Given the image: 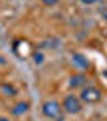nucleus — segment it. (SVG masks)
<instances>
[{
    "label": "nucleus",
    "instance_id": "f03ea898",
    "mask_svg": "<svg viewBox=\"0 0 107 121\" xmlns=\"http://www.w3.org/2000/svg\"><path fill=\"white\" fill-rule=\"evenodd\" d=\"M60 103L57 100H47L42 103V115L46 118H58L60 115Z\"/></svg>",
    "mask_w": 107,
    "mask_h": 121
},
{
    "label": "nucleus",
    "instance_id": "f257e3e1",
    "mask_svg": "<svg viewBox=\"0 0 107 121\" xmlns=\"http://www.w3.org/2000/svg\"><path fill=\"white\" fill-rule=\"evenodd\" d=\"M62 108L70 115H76V113L81 112V99L76 97V95H67L63 99Z\"/></svg>",
    "mask_w": 107,
    "mask_h": 121
},
{
    "label": "nucleus",
    "instance_id": "9b49d317",
    "mask_svg": "<svg viewBox=\"0 0 107 121\" xmlns=\"http://www.w3.org/2000/svg\"><path fill=\"white\" fill-rule=\"evenodd\" d=\"M0 121H8V120H7V118H3V116H2V118H0Z\"/></svg>",
    "mask_w": 107,
    "mask_h": 121
},
{
    "label": "nucleus",
    "instance_id": "9d476101",
    "mask_svg": "<svg viewBox=\"0 0 107 121\" xmlns=\"http://www.w3.org/2000/svg\"><path fill=\"white\" fill-rule=\"evenodd\" d=\"M36 56H37V58H36V60H37V63H41V61H42V55H41V53H37Z\"/></svg>",
    "mask_w": 107,
    "mask_h": 121
},
{
    "label": "nucleus",
    "instance_id": "6e6552de",
    "mask_svg": "<svg viewBox=\"0 0 107 121\" xmlns=\"http://www.w3.org/2000/svg\"><path fill=\"white\" fill-rule=\"evenodd\" d=\"M44 5H47V7H54V5H57L58 0H41Z\"/></svg>",
    "mask_w": 107,
    "mask_h": 121
},
{
    "label": "nucleus",
    "instance_id": "1a4fd4ad",
    "mask_svg": "<svg viewBox=\"0 0 107 121\" xmlns=\"http://www.w3.org/2000/svg\"><path fill=\"white\" fill-rule=\"evenodd\" d=\"M79 2H83V3H86V5H91V3H96L97 0H79Z\"/></svg>",
    "mask_w": 107,
    "mask_h": 121
},
{
    "label": "nucleus",
    "instance_id": "0eeeda50",
    "mask_svg": "<svg viewBox=\"0 0 107 121\" xmlns=\"http://www.w3.org/2000/svg\"><path fill=\"white\" fill-rule=\"evenodd\" d=\"M0 89H2V92L5 94V95H10V97L11 95H16V89L13 86H10V84H2Z\"/></svg>",
    "mask_w": 107,
    "mask_h": 121
},
{
    "label": "nucleus",
    "instance_id": "f8f14e48",
    "mask_svg": "<svg viewBox=\"0 0 107 121\" xmlns=\"http://www.w3.org/2000/svg\"><path fill=\"white\" fill-rule=\"evenodd\" d=\"M104 16H106V19H107V11H104Z\"/></svg>",
    "mask_w": 107,
    "mask_h": 121
},
{
    "label": "nucleus",
    "instance_id": "7ed1b4c3",
    "mask_svg": "<svg viewBox=\"0 0 107 121\" xmlns=\"http://www.w3.org/2000/svg\"><path fill=\"white\" fill-rule=\"evenodd\" d=\"M83 102L86 103H97L101 100V91L96 89V87H84L83 91H81V97H79Z\"/></svg>",
    "mask_w": 107,
    "mask_h": 121
},
{
    "label": "nucleus",
    "instance_id": "20e7f679",
    "mask_svg": "<svg viewBox=\"0 0 107 121\" xmlns=\"http://www.w3.org/2000/svg\"><path fill=\"white\" fill-rule=\"evenodd\" d=\"M71 61H73V65L76 66L78 69H81V71H84L89 68V61H88V58L84 55H81V53H71Z\"/></svg>",
    "mask_w": 107,
    "mask_h": 121
},
{
    "label": "nucleus",
    "instance_id": "423d86ee",
    "mask_svg": "<svg viewBox=\"0 0 107 121\" xmlns=\"http://www.w3.org/2000/svg\"><path fill=\"white\" fill-rule=\"evenodd\" d=\"M84 82H86V78H84L83 74H75V76L70 78V82L68 84H70L71 89H76V87H81Z\"/></svg>",
    "mask_w": 107,
    "mask_h": 121
},
{
    "label": "nucleus",
    "instance_id": "39448f33",
    "mask_svg": "<svg viewBox=\"0 0 107 121\" xmlns=\"http://www.w3.org/2000/svg\"><path fill=\"white\" fill-rule=\"evenodd\" d=\"M29 110V103L28 102H18L13 108H11V115H15V116H21V115H24V113Z\"/></svg>",
    "mask_w": 107,
    "mask_h": 121
}]
</instances>
